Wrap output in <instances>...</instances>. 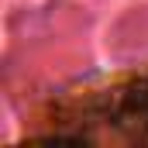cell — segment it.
<instances>
[{
	"label": "cell",
	"instance_id": "obj_1",
	"mask_svg": "<svg viewBox=\"0 0 148 148\" xmlns=\"http://www.w3.org/2000/svg\"><path fill=\"white\" fill-rule=\"evenodd\" d=\"M21 141L148 145V66L69 86L24 121Z\"/></svg>",
	"mask_w": 148,
	"mask_h": 148
}]
</instances>
